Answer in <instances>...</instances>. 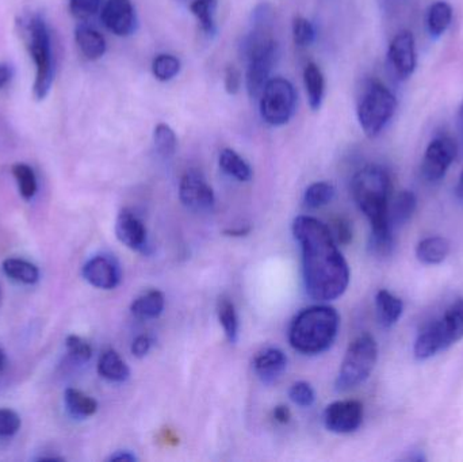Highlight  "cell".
<instances>
[{"instance_id":"6da1fadb","label":"cell","mask_w":463,"mask_h":462,"mask_svg":"<svg viewBox=\"0 0 463 462\" xmlns=\"http://www.w3.org/2000/svg\"><path fill=\"white\" fill-rule=\"evenodd\" d=\"M293 233L301 244L307 295L318 301L339 298L350 284V268L331 230L315 217L299 216L294 220Z\"/></svg>"},{"instance_id":"7a4b0ae2","label":"cell","mask_w":463,"mask_h":462,"mask_svg":"<svg viewBox=\"0 0 463 462\" xmlns=\"http://www.w3.org/2000/svg\"><path fill=\"white\" fill-rule=\"evenodd\" d=\"M351 190L356 205L372 225L370 250L377 257H388L393 250V233L389 220L392 181L388 171L381 165H366L354 175Z\"/></svg>"},{"instance_id":"3957f363","label":"cell","mask_w":463,"mask_h":462,"mask_svg":"<svg viewBox=\"0 0 463 462\" xmlns=\"http://www.w3.org/2000/svg\"><path fill=\"white\" fill-rule=\"evenodd\" d=\"M339 325L336 309L328 306H310L299 312L291 323L288 341L302 354H320L334 344Z\"/></svg>"},{"instance_id":"277c9868","label":"cell","mask_w":463,"mask_h":462,"mask_svg":"<svg viewBox=\"0 0 463 462\" xmlns=\"http://www.w3.org/2000/svg\"><path fill=\"white\" fill-rule=\"evenodd\" d=\"M24 41L35 64L34 97L41 100L48 95L53 81L51 35L43 16L34 15L27 19Z\"/></svg>"},{"instance_id":"5b68a950","label":"cell","mask_w":463,"mask_h":462,"mask_svg":"<svg viewBox=\"0 0 463 462\" xmlns=\"http://www.w3.org/2000/svg\"><path fill=\"white\" fill-rule=\"evenodd\" d=\"M378 361V344L370 334L358 336L345 352L336 379L340 392L353 390L369 379Z\"/></svg>"},{"instance_id":"8992f818","label":"cell","mask_w":463,"mask_h":462,"mask_svg":"<svg viewBox=\"0 0 463 462\" xmlns=\"http://www.w3.org/2000/svg\"><path fill=\"white\" fill-rule=\"evenodd\" d=\"M397 99L380 81L364 89L358 105V119L367 137H377L396 113Z\"/></svg>"},{"instance_id":"52a82bcc","label":"cell","mask_w":463,"mask_h":462,"mask_svg":"<svg viewBox=\"0 0 463 462\" xmlns=\"http://www.w3.org/2000/svg\"><path fill=\"white\" fill-rule=\"evenodd\" d=\"M296 90L283 78L269 79L260 95L261 118L272 127L288 124L296 110Z\"/></svg>"},{"instance_id":"ba28073f","label":"cell","mask_w":463,"mask_h":462,"mask_svg":"<svg viewBox=\"0 0 463 462\" xmlns=\"http://www.w3.org/2000/svg\"><path fill=\"white\" fill-rule=\"evenodd\" d=\"M179 198L187 209L193 212L213 211L216 197L205 175L197 168H190L182 176L179 184Z\"/></svg>"},{"instance_id":"9c48e42d","label":"cell","mask_w":463,"mask_h":462,"mask_svg":"<svg viewBox=\"0 0 463 462\" xmlns=\"http://www.w3.org/2000/svg\"><path fill=\"white\" fill-rule=\"evenodd\" d=\"M457 152L458 148L453 138L448 136L434 138L427 146L423 165H421L424 178L429 182L440 181L456 160Z\"/></svg>"},{"instance_id":"30bf717a","label":"cell","mask_w":463,"mask_h":462,"mask_svg":"<svg viewBox=\"0 0 463 462\" xmlns=\"http://www.w3.org/2000/svg\"><path fill=\"white\" fill-rule=\"evenodd\" d=\"M364 404L358 401H340L329 404L324 412L326 430L335 434H350L364 422Z\"/></svg>"},{"instance_id":"8fae6325","label":"cell","mask_w":463,"mask_h":462,"mask_svg":"<svg viewBox=\"0 0 463 462\" xmlns=\"http://www.w3.org/2000/svg\"><path fill=\"white\" fill-rule=\"evenodd\" d=\"M102 22L113 34L127 37L136 29V11L130 0H108L102 10Z\"/></svg>"},{"instance_id":"7c38bea8","label":"cell","mask_w":463,"mask_h":462,"mask_svg":"<svg viewBox=\"0 0 463 462\" xmlns=\"http://www.w3.org/2000/svg\"><path fill=\"white\" fill-rule=\"evenodd\" d=\"M389 60L399 78L407 79L416 68V46L412 33L402 30L392 40Z\"/></svg>"},{"instance_id":"4fadbf2b","label":"cell","mask_w":463,"mask_h":462,"mask_svg":"<svg viewBox=\"0 0 463 462\" xmlns=\"http://www.w3.org/2000/svg\"><path fill=\"white\" fill-rule=\"evenodd\" d=\"M116 235L128 249L146 252L148 235L144 222L129 209H122L116 222Z\"/></svg>"},{"instance_id":"5bb4252c","label":"cell","mask_w":463,"mask_h":462,"mask_svg":"<svg viewBox=\"0 0 463 462\" xmlns=\"http://www.w3.org/2000/svg\"><path fill=\"white\" fill-rule=\"evenodd\" d=\"M83 277L98 289L110 290L118 287L121 273L118 266L108 257H95L84 265Z\"/></svg>"},{"instance_id":"9a60e30c","label":"cell","mask_w":463,"mask_h":462,"mask_svg":"<svg viewBox=\"0 0 463 462\" xmlns=\"http://www.w3.org/2000/svg\"><path fill=\"white\" fill-rule=\"evenodd\" d=\"M437 322L440 333H442L446 350L461 341L463 338V298L451 304L446 309L445 315Z\"/></svg>"},{"instance_id":"2e32d148","label":"cell","mask_w":463,"mask_h":462,"mask_svg":"<svg viewBox=\"0 0 463 462\" xmlns=\"http://www.w3.org/2000/svg\"><path fill=\"white\" fill-rule=\"evenodd\" d=\"M286 365H288V358L279 349L264 350L253 361L256 374L264 382H272L277 380L285 371Z\"/></svg>"},{"instance_id":"e0dca14e","label":"cell","mask_w":463,"mask_h":462,"mask_svg":"<svg viewBox=\"0 0 463 462\" xmlns=\"http://www.w3.org/2000/svg\"><path fill=\"white\" fill-rule=\"evenodd\" d=\"M443 350H446L445 342H443L439 325H438L437 320H434L419 333L413 353H415L416 360L426 361Z\"/></svg>"},{"instance_id":"ac0fdd59","label":"cell","mask_w":463,"mask_h":462,"mask_svg":"<svg viewBox=\"0 0 463 462\" xmlns=\"http://www.w3.org/2000/svg\"><path fill=\"white\" fill-rule=\"evenodd\" d=\"M375 308H377L378 322L383 327L391 328L399 322L404 312V304L402 298L394 296L389 290H380L375 296Z\"/></svg>"},{"instance_id":"d6986e66","label":"cell","mask_w":463,"mask_h":462,"mask_svg":"<svg viewBox=\"0 0 463 462\" xmlns=\"http://www.w3.org/2000/svg\"><path fill=\"white\" fill-rule=\"evenodd\" d=\"M75 40L81 54L89 60H98L105 54L106 40L94 27L80 24L76 27Z\"/></svg>"},{"instance_id":"ffe728a7","label":"cell","mask_w":463,"mask_h":462,"mask_svg":"<svg viewBox=\"0 0 463 462\" xmlns=\"http://www.w3.org/2000/svg\"><path fill=\"white\" fill-rule=\"evenodd\" d=\"M450 241L442 236H431L416 247V257L424 265H439L450 254Z\"/></svg>"},{"instance_id":"44dd1931","label":"cell","mask_w":463,"mask_h":462,"mask_svg":"<svg viewBox=\"0 0 463 462\" xmlns=\"http://www.w3.org/2000/svg\"><path fill=\"white\" fill-rule=\"evenodd\" d=\"M165 298L160 290H149L133 301L130 311L140 320L157 319L165 311Z\"/></svg>"},{"instance_id":"7402d4cb","label":"cell","mask_w":463,"mask_h":462,"mask_svg":"<svg viewBox=\"0 0 463 462\" xmlns=\"http://www.w3.org/2000/svg\"><path fill=\"white\" fill-rule=\"evenodd\" d=\"M98 373L111 382H124L129 379L130 371L116 350H106L98 363Z\"/></svg>"},{"instance_id":"603a6c76","label":"cell","mask_w":463,"mask_h":462,"mask_svg":"<svg viewBox=\"0 0 463 462\" xmlns=\"http://www.w3.org/2000/svg\"><path fill=\"white\" fill-rule=\"evenodd\" d=\"M304 83L307 89V100L312 110H318L323 103L324 91H326V80L323 72L315 62H309L305 67Z\"/></svg>"},{"instance_id":"cb8c5ba5","label":"cell","mask_w":463,"mask_h":462,"mask_svg":"<svg viewBox=\"0 0 463 462\" xmlns=\"http://www.w3.org/2000/svg\"><path fill=\"white\" fill-rule=\"evenodd\" d=\"M418 208V198L410 190H402L396 200L393 201V205L389 206V220H391L392 227L393 225H402L412 219L413 213Z\"/></svg>"},{"instance_id":"d4e9b609","label":"cell","mask_w":463,"mask_h":462,"mask_svg":"<svg viewBox=\"0 0 463 462\" xmlns=\"http://www.w3.org/2000/svg\"><path fill=\"white\" fill-rule=\"evenodd\" d=\"M220 167L225 174L237 181L248 182L252 179L250 165L233 149H222L220 154Z\"/></svg>"},{"instance_id":"484cf974","label":"cell","mask_w":463,"mask_h":462,"mask_svg":"<svg viewBox=\"0 0 463 462\" xmlns=\"http://www.w3.org/2000/svg\"><path fill=\"white\" fill-rule=\"evenodd\" d=\"M3 270H5V276L10 277L14 281L26 285L35 284L38 281V277H40V271L33 263L24 259H16V258L5 259L3 262Z\"/></svg>"},{"instance_id":"4316f807","label":"cell","mask_w":463,"mask_h":462,"mask_svg":"<svg viewBox=\"0 0 463 462\" xmlns=\"http://www.w3.org/2000/svg\"><path fill=\"white\" fill-rule=\"evenodd\" d=\"M451 19H453V8L449 3L437 2L432 5L427 16V24L431 35L434 37L442 35L450 26Z\"/></svg>"},{"instance_id":"83f0119b","label":"cell","mask_w":463,"mask_h":462,"mask_svg":"<svg viewBox=\"0 0 463 462\" xmlns=\"http://www.w3.org/2000/svg\"><path fill=\"white\" fill-rule=\"evenodd\" d=\"M65 404L68 410L76 417L87 418L92 417L98 411V403L94 399L90 398L81 391L70 388L65 391Z\"/></svg>"},{"instance_id":"f1b7e54d","label":"cell","mask_w":463,"mask_h":462,"mask_svg":"<svg viewBox=\"0 0 463 462\" xmlns=\"http://www.w3.org/2000/svg\"><path fill=\"white\" fill-rule=\"evenodd\" d=\"M336 194L335 186L329 182H316L310 184L304 194V205L309 209H318L328 205Z\"/></svg>"},{"instance_id":"f546056e","label":"cell","mask_w":463,"mask_h":462,"mask_svg":"<svg viewBox=\"0 0 463 462\" xmlns=\"http://www.w3.org/2000/svg\"><path fill=\"white\" fill-rule=\"evenodd\" d=\"M217 315H219L220 323L224 328L225 335L231 344H236L239 338V317H237L236 308L230 298H220L217 306Z\"/></svg>"},{"instance_id":"4dcf8cb0","label":"cell","mask_w":463,"mask_h":462,"mask_svg":"<svg viewBox=\"0 0 463 462\" xmlns=\"http://www.w3.org/2000/svg\"><path fill=\"white\" fill-rule=\"evenodd\" d=\"M217 0H193L190 11L197 18L201 29L206 34H213L216 32L214 14H216Z\"/></svg>"},{"instance_id":"1f68e13d","label":"cell","mask_w":463,"mask_h":462,"mask_svg":"<svg viewBox=\"0 0 463 462\" xmlns=\"http://www.w3.org/2000/svg\"><path fill=\"white\" fill-rule=\"evenodd\" d=\"M154 143L163 159H170L175 155L178 140L175 132L167 124H159L155 127Z\"/></svg>"},{"instance_id":"d6a6232c","label":"cell","mask_w":463,"mask_h":462,"mask_svg":"<svg viewBox=\"0 0 463 462\" xmlns=\"http://www.w3.org/2000/svg\"><path fill=\"white\" fill-rule=\"evenodd\" d=\"M11 171H13L14 178L16 179L22 197L24 200L34 197L37 193V178H35L33 168L24 163H16L11 167Z\"/></svg>"},{"instance_id":"836d02e7","label":"cell","mask_w":463,"mask_h":462,"mask_svg":"<svg viewBox=\"0 0 463 462\" xmlns=\"http://www.w3.org/2000/svg\"><path fill=\"white\" fill-rule=\"evenodd\" d=\"M181 71V61L173 54H159L152 62V72L160 81H168L175 78Z\"/></svg>"},{"instance_id":"e575fe53","label":"cell","mask_w":463,"mask_h":462,"mask_svg":"<svg viewBox=\"0 0 463 462\" xmlns=\"http://www.w3.org/2000/svg\"><path fill=\"white\" fill-rule=\"evenodd\" d=\"M293 38L296 45L309 46L316 38L315 26L304 16H296L293 21Z\"/></svg>"},{"instance_id":"d590c367","label":"cell","mask_w":463,"mask_h":462,"mask_svg":"<svg viewBox=\"0 0 463 462\" xmlns=\"http://www.w3.org/2000/svg\"><path fill=\"white\" fill-rule=\"evenodd\" d=\"M290 401L299 407H310L315 403L316 393L310 384L305 382H298L291 385L288 391Z\"/></svg>"},{"instance_id":"8d00e7d4","label":"cell","mask_w":463,"mask_h":462,"mask_svg":"<svg viewBox=\"0 0 463 462\" xmlns=\"http://www.w3.org/2000/svg\"><path fill=\"white\" fill-rule=\"evenodd\" d=\"M102 0H70V11L80 21L91 18L98 13Z\"/></svg>"},{"instance_id":"74e56055","label":"cell","mask_w":463,"mask_h":462,"mask_svg":"<svg viewBox=\"0 0 463 462\" xmlns=\"http://www.w3.org/2000/svg\"><path fill=\"white\" fill-rule=\"evenodd\" d=\"M21 428V418L15 411L0 409V438H8L18 433Z\"/></svg>"},{"instance_id":"f35d334b","label":"cell","mask_w":463,"mask_h":462,"mask_svg":"<svg viewBox=\"0 0 463 462\" xmlns=\"http://www.w3.org/2000/svg\"><path fill=\"white\" fill-rule=\"evenodd\" d=\"M67 344L68 353L75 358L76 361L80 363H87L92 357V349L90 344H87L80 336L70 335L65 341Z\"/></svg>"},{"instance_id":"ab89813d","label":"cell","mask_w":463,"mask_h":462,"mask_svg":"<svg viewBox=\"0 0 463 462\" xmlns=\"http://www.w3.org/2000/svg\"><path fill=\"white\" fill-rule=\"evenodd\" d=\"M332 236L337 244L342 246H347L351 240H353V228H351L350 222L345 217H337L332 222Z\"/></svg>"},{"instance_id":"60d3db41","label":"cell","mask_w":463,"mask_h":462,"mask_svg":"<svg viewBox=\"0 0 463 462\" xmlns=\"http://www.w3.org/2000/svg\"><path fill=\"white\" fill-rule=\"evenodd\" d=\"M241 86V73L234 65H228L225 70V90L228 94L234 95L239 92Z\"/></svg>"},{"instance_id":"b9f144b4","label":"cell","mask_w":463,"mask_h":462,"mask_svg":"<svg viewBox=\"0 0 463 462\" xmlns=\"http://www.w3.org/2000/svg\"><path fill=\"white\" fill-rule=\"evenodd\" d=\"M152 347V339L148 335H140L133 341L132 354L136 358H144Z\"/></svg>"},{"instance_id":"7bdbcfd3","label":"cell","mask_w":463,"mask_h":462,"mask_svg":"<svg viewBox=\"0 0 463 462\" xmlns=\"http://www.w3.org/2000/svg\"><path fill=\"white\" fill-rule=\"evenodd\" d=\"M274 418L278 423H280V425H288V423L290 422L291 420L290 410H288V407L286 406L275 407Z\"/></svg>"},{"instance_id":"ee69618b","label":"cell","mask_w":463,"mask_h":462,"mask_svg":"<svg viewBox=\"0 0 463 462\" xmlns=\"http://www.w3.org/2000/svg\"><path fill=\"white\" fill-rule=\"evenodd\" d=\"M109 461L135 462L137 461V457H136L132 452H129V450H119V452H116L114 455H111L110 458H109Z\"/></svg>"},{"instance_id":"f6af8a7d","label":"cell","mask_w":463,"mask_h":462,"mask_svg":"<svg viewBox=\"0 0 463 462\" xmlns=\"http://www.w3.org/2000/svg\"><path fill=\"white\" fill-rule=\"evenodd\" d=\"M250 225H241V227L237 228H230V230L224 231L225 236H231V238H242V236H247L248 233L250 232Z\"/></svg>"},{"instance_id":"bcb514c9","label":"cell","mask_w":463,"mask_h":462,"mask_svg":"<svg viewBox=\"0 0 463 462\" xmlns=\"http://www.w3.org/2000/svg\"><path fill=\"white\" fill-rule=\"evenodd\" d=\"M10 68H8L7 65L0 64V89H2V87H5V84L8 83V81H10Z\"/></svg>"},{"instance_id":"7dc6e473","label":"cell","mask_w":463,"mask_h":462,"mask_svg":"<svg viewBox=\"0 0 463 462\" xmlns=\"http://www.w3.org/2000/svg\"><path fill=\"white\" fill-rule=\"evenodd\" d=\"M456 194L457 198H458L459 203H463V168L461 176H459L458 184H457Z\"/></svg>"},{"instance_id":"c3c4849f","label":"cell","mask_w":463,"mask_h":462,"mask_svg":"<svg viewBox=\"0 0 463 462\" xmlns=\"http://www.w3.org/2000/svg\"><path fill=\"white\" fill-rule=\"evenodd\" d=\"M5 352H3L2 347H0V372L5 368Z\"/></svg>"},{"instance_id":"681fc988","label":"cell","mask_w":463,"mask_h":462,"mask_svg":"<svg viewBox=\"0 0 463 462\" xmlns=\"http://www.w3.org/2000/svg\"><path fill=\"white\" fill-rule=\"evenodd\" d=\"M459 125H461V129L463 133V102L461 105V108H459Z\"/></svg>"}]
</instances>
